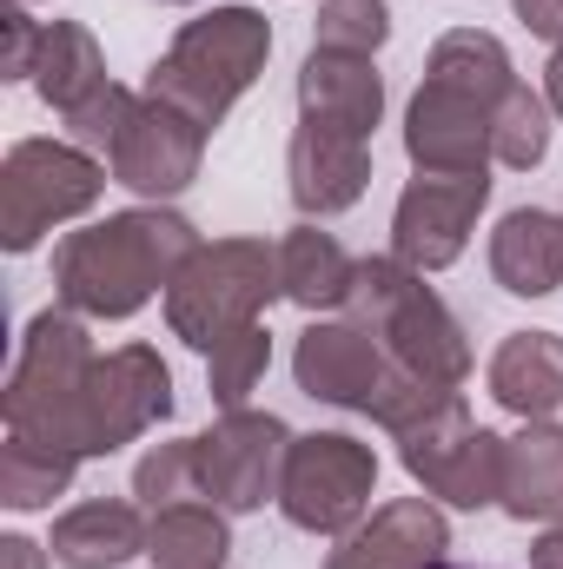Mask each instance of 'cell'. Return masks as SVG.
<instances>
[{"label":"cell","mask_w":563,"mask_h":569,"mask_svg":"<svg viewBox=\"0 0 563 569\" xmlns=\"http://www.w3.org/2000/svg\"><path fill=\"white\" fill-rule=\"evenodd\" d=\"M199 226L172 206H127L107 212L80 232L60 239L53 252V298L67 311H80L87 325H120L152 305V291L179 279V266L199 252Z\"/></svg>","instance_id":"1"},{"label":"cell","mask_w":563,"mask_h":569,"mask_svg":"<svg viewBox=\"0 0 563 569\" xmlns=\"http://www.w3.org/2000/svg\"><path fill=\"white\" fill-rule=\"evenodd\" d=\"M266 53H273V20L253 13V7H213L199 20H186L172 33V47L146 67V93L179 107L192 127H219L246 93L253 80L266 73Z\"/></svg>","instance_id":"2"},{"label":"cell","mask_w":563,"mask_h":569,"mask_svg":"<svg viewBox=\"0 0 563 569\" xmlns=\"http://www.w3.org/2000/svg\"><path fill=\"white\" fill-rule=\"evenodd\" d=\"M345 318H358L365 331H378V345L392 351L398 371H412L437 391H464L471 378V338L451 318V305L412 272L405 259H358V279L345 298Z\"/></svg>","instance_id":"3"},{"label":"cell","mask_w":563,"mask_h":569,"mask_svg":"<svg viewBox=\"0 0 563 569\" xmlns=\"http://www.w3.org/2000/svg\"><path fill=\"white\" fill-rule=\"evenodd\" d=\"M93 358H100V351H93L80 311H67V305L33 311L27 331H20L7 391H0L7 437H33V443L73 450V411H80V391H87Z\"/></svg>","instance_id":"4"},{"label":"cell","mask_w":563,"mask_h":569,"mask_svg":"<svg viewBox=\"0 0 563 569\" xmlns=\"http://www.w3.org/2000/svg\"><path fill=\"white\" fill-rule=\"evenodd\" d=\"M273 298H285L279 246H266V239H213L179 266V279L166 284V325H172V338H186L206 358L233 331L259 325Z\"/></svg>","instance_id":"5"},{"label":"cell","mask_w":563,"mask_h":569,"mask_svg":"<svg viewBox=\"0 0 563 569\" xmlns=\"http://www.w3.org/2000/svg\"><path fill=\"white\" fill-rule=\"evenodd\" d=\"M107 166L73 140H20L0 159V246L20 259L53 226H73L100 206Z\"/></svg>","instance_id":"6"},{"label":"cell","mask_w":563,"mask_h":569,"mask_svg":"<svg viewBox=\"0 0 563 569\" xmlns=\"http://www.w3.org/2000/svg\"><path fill=\"white\" fill-rule=\"evenodd\" d=\"M378 497V450L352 430L292 437L279 477V517L305 537H352Z\"/></svg>","instance_id":"7"},{"label":"cell","mask_w":563,"mask_h":569,"mask_svg":"<svg viewBox=\"0 0 563 569\" xmlns=\"http://www.w3.org/2000/svg\"><path fill=\"white\" fill-rule=\"evenodd\" d=\"M398 457L424 483V497L451 510H491L504 497V437L477 425L457 391L398 437Z\"/></svg>","instance_id":"8"},{"label":"cell","mask_w":563,"mask_h":569,"mask_svg":"<svg viewBox=\"0 0 563 569\" xmlns=\"http://www.w3.org/2000/svg\"><path fill=\"white\" fill-rule=\"evenodd\" d=\"M172 418V371L152 345H120L93 358L80 411H73V457H113L120 443L146 437L152 425Z\"/></svg>","instance_id":"9"},{"label":"cell","mask_w":563,"mask_h":569,"mask_svg":"<svg viewBox=\"0 0 563 569\" xmlns=\"http://www.w3.org/2000/svg\"><path fill=\"white\" fill-rule=\"evenodd\" d=\"M285 450H292V430L273 411H219V425L192 437V457H199V497L219 503L226 517H246V510H266L279 503V477H285Z\"/></svg>","instance_id":"10"},{"label":"cell","mask_w":563,"mask_h":569,"mask_svg":"<svg viewBox=\"0 0 563 569\" xmlns=\"http://www.w3.org/2000/svg\"><path fill=\"white\" fill-rule=\"evenodd\" d=\"M292 378H298V391H305L312 405L372 418V411L385 405V391L398 385V365H392V351L378 345V331H365L358 318H312V325L298 331Z\"/></svg>","instance_id":"11"},{"label":"cell","mask_w":563,"mask_h":569,"mask_svg":"<svg viewBox=\"0 0 563 569\" xmlns=\"http://www.w3.org/2000/svg\"><path fill=\"white\" fill-rule=\"evenodd\" d=\"M491 206V172H418L405 192H398V212H392V259H405L412 272H444L464 259L471 232H477V212Z\"/></svg>","instance_id":"12"},{"label":"cell","mask_w":563,"mask_h":569,"mask_svg":"<svg viewBox=\"0 0 563 569\" xmlns=\"http://www.w3.org/2000/svg\"><path fill=\"white\" fill-rule=\"evenodd\" d=\"M199 166H206V127H192L179 107L140 93L134 120L120 127V140L107 152V172L127 192H140L146 206H166V199H179L199 179Z\"/></svg>","instance_id":"13"},{"label":"cell","mask_w":563,"mask_h":569,"mask_svg":"<svg viewBox=\"0 0 563 569\" xmlns=\"http://www.w3.org/2000/svg\"><path fill=\"white\" fill-rule=\"evenodd\" d=\"M372 186V140L325 127V120H298V133L285 146V192L305 219H338L365 199Z\"/></svg>","instance_id":"14"},{"label":"cell","mask_w":563,"mask_h":569,"mask_svg":"<svg viewBox=\"0 0 563 569\" xmlns=\"http://www.w3.org/2000/svg\"><path fill=\"white\" fill-rule=\"evenodd\" d=\"M491 113L497 107H484V100H471L457 87L424 80L412 93V107H405V152H412V166L418 172H451V179L491 172L497 166L491 159Z\"/></svg>","instance_id":"15"},{"label":"cell","mask_w":563,"mask_h":569,"mask_svg":"<svg viewBox=\"0 0 563 569\" xmlns=\"http://www.w3.org/2000/svg\"><path fill=\"white\" fill-rule=\"evenodd\" d=\"M451 550V523L431 497H392L378 503L352 537H338V550L325 569H437Z\"/></svg>","instance_id":"16"},{"label":"cell","mask_w":563,"mask_h":569,"mask_svg":"<svg viewBox=\"0 0 563 569\" xmlns=\"http://www.w3.org/2000/svg\"><path fill=\"white\" fill-rule=\"evenodd\" d=\"M378 113H385V73L372 67V53H332V47H312L305 67H298V120H325V127H345V133H378Z\"/></svg>","instance_id":"17"},{"label":"cell","mask_w":563,"mask_h":569,"mask_svg":"<svg viewBox=\"0 0 563 569\" xmlns=\"http://www.w3.org/2000/svg\"><path fill=\"white\" fill-rule=\"evenodd\" d=\"M491 279L511 298H551L563 291V212L511 206L491 232Z\"/></svg>","instance_id":"18"},{"label":"cell","mask_w":563,"mask_h":569,"mask_svg":"<svg viewBox=\"0 0 563 569\" xmlns=\"http://www.w3.org/2000/svg\"><path fill=\"white\" fill-rule=\"evenodd\" d=\"M146 523L152 517H140V503L87 497L53 523L47 550H53L60 569H127L134 557H146Z\"/></svg>","instance_id":"19"},{"label":"cell","mask_w":563,"mask_h":569,"mask_svg":"<svg viewBox=\"0 0 563 569\" xmlns=\"http://www.w3.org/2000/svg\"><path fill=\"white\" fill-rule=\"evenodd\" d=\"M491 398L537 425V418H557L563 411V338L557 331H511L497 351H491V371H484Z\"/></svg>","instance_id":"20"},{"label":"cell","mask_w":563,"mask_h":569,"mask_svg":"<svg viewBox=\"0 0 563 569\" xmlns=\"http://www.w3.org/2000/svg\"><path fill=\"white\" fill-rule=\"evenodd\" d=\"M504 517L517 523H557L563 517V425L537 418L517 437H504Z\"/></svg>","instance_id":"21"},{"label":"cell","mask_w":563,"mask_h":569,"mask_svg":"<svg viewBox=\"0 0 563 569\" xmlns=\"http://www.w3.org/2000/svg\"><path fill=\"white\" fill-rule=\"evenodd\" d=\"M352 279H358V259H352L332 232H318V219L292 226L279 239V284L298 311H312V318H318V311H345Z\"/></svg>","instance_id":"22"},{"label":"cell","mask_w":563,"mask_h":569,"mask_svg":"<svg viewBox=\"0 0 563 569\" xmlns=\"http://www.w3.org/2000/svg\"><path fill=\"white\" fill-rule=\"evenodd\" d=\"M113 80H107V53H100V40L80 27V20H47V33H40V60H33V93L67 120V113H80L93 93H107Z\"/></svg>","instance_id":"23"},{"label":"cell","mask_w":563,"mask_h":569,"mask_svg":"<svg viewBox=\"0 0 563 569\" xmlns=\"http://www.w3.org/2000/svg\"><path fill=\"white\" fill-rule=\"evenodd\" d=\"M146 557H152V569H226V557H233V523L206 497L172 503V510H152Z\"/></svg>","instance_id":"24"},{"label":"cell","mask_w":563,"mask_h":569,"mask_svg":"<svg viewBox=\"0 0 563 569\" xmlns=\"http://www.w3.org/2000/svg\"><path fill=\"white\" fill-rule=\"evenodd\" d=\"M424 80H437V87H457V93H471V100L497 107V100L517 87V67H511V53H504V40H497V33L451 27V33L431 47V60H424Z\"/></svg>","instance_id":"25"},{"label":"cell","mask_w":563,"mask_h":569,"mask_svg":"<svg viewBox=\"0 0 563 569\" xmlns=\"http://www.w3.org/2000/svg\"><path fill=\"white\" fill-rule=\"evenodd\" d=\"M73 470H80L73 450L33 443V437H7L0 443V503L7 510H47L53 497L73 490Z\"/></svg>","instance_id":"26"},{"label":"cell","mask_w":563,"mask_h":569,"mask_svg":"<svg viewBox=\"0 0 563 569\" xmlns=\"http://www.w3.org/2000/svg\"><path fill=\"white\" fill-rule=\"evenodd\" d=\"M551 133H557L551 100H544L531 80H517V87L497 100V113H491V159L511 166V172H531V166L551 159Z\"/></svg>","instance_id":"27"},{"label":"cell","mask_w":563,"mask_h":569,"mask_svg":"<svg viewBox=\"0 0 563 569\" xmlns=\"http://www.w3.org/2000/svg\"><path fill=\"white\" fill-rule=\"evenodd\" d=\"M266 365H273V331H266V318L246 325V331H233L226 345H213V351H206V391H213V405H219V411H246V398L259 391Z\"/></svg>","instance_id":"28"},{"label":"cell","mask_w":563,"mask_h":569,"mask_svg":"<svg viewBox=\"0 0 563 569\" xmlns=\"http://www.w3.org/2000/svg\"><path fill=\"white\" fill-rule=\"evenodd\" d=\"M134 497H140L146 517L199 497V457H192V437H179V443H152V450H146L140 463H134Z\"/></svg>","instance_id":"29"},{"label":"cell","mask_w":563,"mask_h":569,"mask_svg":"<svg viewBox=\"0 0 563 569\" xmlns=\"http://www.w3.org/2000/svg\"><path fill=\"white\" fill-rule=\"evenodd\" d=\"M385 40H392L385 0H325L312 20V47H332V53H378Z\"/></svg>","instance_id":"30"},{"label":"cell","mask_w":563,"mask_h":569,"mask_svg":"<svg viewBox=\"0 0 563 569\" xmlns=\"http://www.w3.org/2000/svg\"><path fill=\"white\" fill-rule=\"evenodd\" d=\"M134 107H140V93L113 80V87H107V93H93L80 113H67V133H73V146H87V152H100V159H107L113 140H120V127L134 120Z\"/></svg>","instance_id":"31"},{"label":"cell","mask_w":563,"mask_h":569,"mask_svg":"<svg viewBox=\"0 0 563 569\" xmlns=\"http://www.w3.org/2000/svg\"><path fill=\"white\" fill-rule=\"evenodd\" d=\"M40 33H47V20H33L27 7H13V0H7V53H0V80H33Z\"/></svg>","instance_id":"32"},{"label":"cell","mask_w":563,"mask_h":569,"mask_svg":"<svg viewBox=\"0 0 563 569\" xmlns=\"http://www.w3.org/2000/svg\"><path fill=\"white\" fill-rule=\"evenodd\" d=\"M511 7H517V20H524L537 40L563 47V0H511Z\"/></svg>","instance_id":"33"},{"label":"cell","mask_w":563,"mask_h":569,"mask_svg":"<svg viewBox=\"0 0 563 569\" xmlns=\"http://www.w3.org/2000/svg\"><path fill=\"white\" fill-rule=\"evenodd\" d=\"M47 563H53L47 543H33V537H0V569H47Z\"/></svg>","instance_id":"34"},{"label":"cell","mask_w":563,"mask_h":569,"mask_svg":"<svg viewBox=\"0 0 563 569\" xmlns=\"http://www.w3.org/2000/svg\"><path fill=\"white\" fill-rule=\"evenodd\" d=\"M531 569H563V517L544 523V537L531 543Z\"/></svg>","instance_id":"35"},{"label":"cell","mask_w":563,"mask_h":569,"mask_svg":"<svg viewBox=\"0 0 563 569\" xmlns=\"http://www.w3.org/2000/svg\"><path fill=\"white\" fill-rule=\"evenodd\" d=\"M544 100H551V113L563 120V47H551V67H544Z\"/></svg>","instance_id":"36"},{"label":"cell","mask_w":563,"mask_h":569,"mask_svg":"<svg viewBox=\"0 0 563 569\" xmlns=\"http://www.w3.org/2000/svg\"><path fill=\"white\" fill-rule=\"evenodd\" d=\"M13 7H33V0H13Z\"/></svg>","instance_id":"37"},{"label":"cell","mask_w":563,"mask_h":569,"mask_svg":"<svg viewBox=\"0 0 563 569\" xmlns=\"http://www.w3.org/2000/svg\"><path fill=\"white\" fill-rule=\"evenodd\" d=\"M172 7H192V0H172Z\"/></svg>","instance_id":"38"},{"label":"cell","mask_w":563,"mask_h":569,"mask_svg":"<svg viewBox=\"0 0 563 569\" xmlns=\"http://www.w3.org/2000/svg\"><path fill=\"white\" fill-rule=\"evenodd\" d=\"M437 569H457V563H437Z\"/></svg>","instance_id":"39"}]
</instances>
